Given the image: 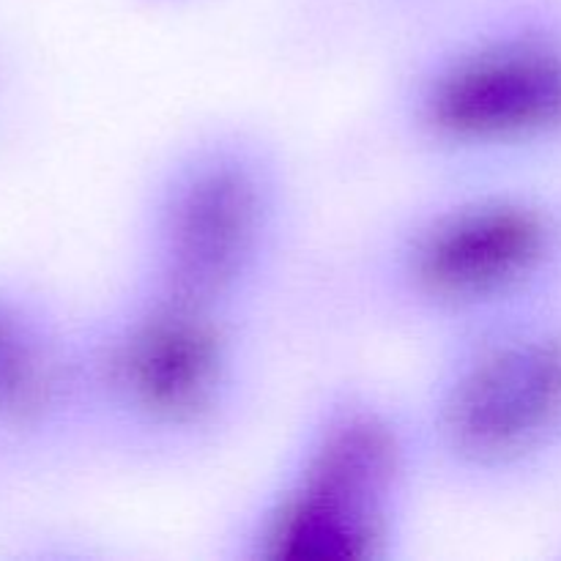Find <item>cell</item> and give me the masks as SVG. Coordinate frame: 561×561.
<instances>
[{
  "instance_id": "cell-1",
  "label": "cell",
  "mask_w": 561,
  "mask_h": 561,
  "mask_svg": "<svg viewBox=\"0 0 561 561\" xmlns=\"http://www.w3.org/2000/svg\"><path fill=\"white\" fill-rule=\"evenodd\" d=\"M329 296L416 348L561 301V175L416 179L337 257Z\"/></svg>"
},
{
  "instance_id": "cell-2",
  "label": "cell",
  "mask_w": 561,
  "mask_h": 561,
  "mask_svg": "<svg viewBox=\"0 0 561 561\" xmlns=\"http://www.w3.org/2000/svg\"><path fill=\"white\" fill-rule=\"evenodd\" d=\"M263 323L121 274L77 316L80 455L179 474L228 453L266 392Z\"/></svg>"
},
{
  "instance_id": "cell-3",
  "label": "cell",
  "mask_w": 561,
  "mask_h": 561,
  "mask_svg": "<svg viewBox=\"0 0 561 561\" xmlns=\"http://www.w3.org/2000/svg\"><path fill=\"white\" fill-rule=\"evenodd\" d=\"M436 493L409 387L318 383L277 453L219 524V561H405Z\"/></svg>"
},
{
  "instance_id": "cell-4",
  "label": "cell",
  "mask_w": 561,
  "mask_h": 561,
  "mask_svg": "<svg viewBox=\"0 0 561 561\" xmlns=\"http://www.w3.org/2000/svg\"><path fill=\"white\" fill-rule=\"evenodd\" d=\"M376 124L416 179L561 175V0H493L411 33Z\"/></svg>"
},
{
  "instance_id": "cell-5",
  "label": "cell",
  "mask_w": 561,
  "mask_h": 561,
  "mask_svg": "<svg viewBox=\"0 0 561 561\" xmlns=\"http://www.w3.org/2000/svg\"><path fill=\"white\" fill-rule=\"evenodd\" d=\"M301 184L285 142L244 118L170 137L129 203L121 274L266 318L301 241Z\"/></svg>"
},
{
  "instance_id": "cell-6",
  "label": "cell",
  "mask_w": 561,
  "mask_h": 561,
  "mask_svg": "<svg viewBox=\"0 0 561 561\" xmlns=\"http://www.w3.org/2000/svg\"><path fill=\"white\" fill-rule=\"evenodd\" d=\"M405 387L436 491L507 504L561 482V301L425 345Z\"/></svg>"
},
{
  "instance_id": "cell-7",
  "label": "cell",
  "mask_w": 561,
  "mask_h": 561,
  "mask_svg": "<svg viewBox=\"0 0 561 561\" xmlns=\"http://www.w3.org/2000/svg\"><path fill=\"white\" fill-rule=\"evenodd\" d=\"M0 449L80 453L77 316L0 288Z\"/></svg>"
},
{
  "instance_id": "cell-8",
  "label": "cell",
  "mask_w": 561,
  "mask_h": 561,
  "mask_svg": "<svg viewBox=\"0 0 561 561\" xmlns=\"http://www.w3.org/2000/svg\"><path fill=\"white\" fill-rule=\"evenodd\" d=\"M151 3H159V5H181V3H190V0H151Z\"/></svg>"
}]
</instances>
